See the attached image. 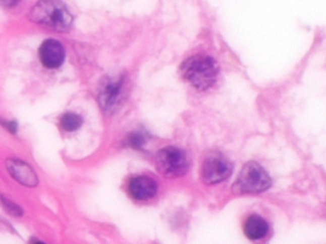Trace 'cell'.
Listing matches in <instances>:
<instances>
[{
	"label": "cell",
	"mask_w": 326,
	"mask_h": 244,
	"mask_svg": "<svg viewBox=\"0 0 326 244\" xmlns=\"http://www.w3.org/2000/svg\"><path fill=\"white\" fill-rule=\"evenodd\" d=\"M2 202H3V204H4V206L6 207V208H8V210H9L10 213H13L14 215H20L21 214V211L19 210V208H18V206L17 205H15V204H12L10 201H8V200H6V199H2Z\"/></svg>",
	"instance_id": "obj_12"
},
{
	"label": "cell",
	"mask_w": 326,
	"mask_h": 244,
	"mask_svg": "<svg viewBox=\"0 0 326 244\" xmlns=\"http://www.w3.org/2000/svg\"><path fill=\"white\" fill-rule=\"evenodd\" d=\"M155 162L157 171L166 178L180 177L187 172L189 167L186 153L173 146L161 149L156 154Z\"/></svg>",
	"instance_id": "obj_4"
},
{
	"label": "cell",
	"mask_w": 326,
	"mask_h": 244,
	"mask_svg": "<svg viewBox=\"0 0 326 244\" xmlns=\"http://www.w3.org/2000/svg\"><path fill=\"white\" fill-rule=\"evenodd\" d=\"M158 190L156 181L145 176L132 179L129 183V192L134 199L147 200L152 199Z\"/></svg>",
	"instance_id": "obj_8"
},
{
	"label": "cell",
	"mask_w": 326,
	"mask_h": 244,
	"mask_svg": "<svg viewBox=\"0 0 326 244\" xmlns=\"http://www.w3.org/2000/svg\"><path fill=\"white\" fill-rule=\"evenodd\" d=\"M20 0H0V5L4 8H13L17 6Z\"/></svg>",
	"instance_id": "obj_13"
},
{
	"label": "cell",
	"mask_w": 326,
	"mask_h": 244,
	"mask_svg": "<svg viewBox=\"0 0 326 244\" xmlns=\"http://www.w3.org/2000/svg\"><path fill=\"white\" fill-rule=\"evenodd\" d=\"M38 56L46 68L57 69L64 63L65 57L64 46L55 39L45 40L39 47Z\"/></svg>",
	"instance_id": "obj_6"
},
{
	"label": "cell",
	"mask_w": 326,
	"mask_h": 244,
	"mask_svg": "<svg viewBox=\"0 0 326 244\" xmlns=\"http://www.w3.org/2000/svg\"><path fill=\"white\" fill-rule=\"evenodd\" d=\"M6 164L10 174L18 182L28 187H34L37 185L38 180L36 173L27 163L18 159H8Z\"/></svg>",
	"instance_id": "obj_7"
},
{
	"label": "cell",
	"mask_w": 326,
	"mask_h": 244,
	"mask_svg": "<svg viewBox=\"0 0 326 244\" xmlns=\"http://www.w3.org/2000/svg\"><path fill=\"white\" fill-rule=\"evenodd\" d=\"M62 126L68 132H73L79 129L82 124V118L73 113L65 114L61 120Z\"/></svg>",
	"instance_id": "obj_11"
},
{
	"label": "cell",
	"mask_w": 326,
	"mask_h": 244,
	"mask_svg": "<svg viewBox=\"0 0 326 244\" xmlns=\"http://www.w3.org/2000/svg\"><path fill=\"white\" fill-rule=\"evenodd\" d=\"M233 171V164L224 154L209 153L201 164V179L206 184H215L227 180Z\"/></svg>",
	"instance_id": "obj_5"
},
{
	"label": "cell",
	"mask_w": 326,
	"mask_h": 244,
	"mask_svg": "<svg viewBox=\"0 0 326 244\" xmlns=\"http://www.w3.org/2000/svg\"><path fill=\"white\" fill-rule=\"evenodd\" d=\"M182 78L199 91H206L216 82L219 67L210 56L193 55L186 59L180 66Z\"/></svg>",
	"instance_id": "obj_1"
},
{
	"label": "cell",
	"mask_w": 326,
	"mask_h": 244,
	"mask_svg": "<svg viewBox=\"0 0 326 244\" xmlns=\"http://www.w3.org/2000/svg\"><path fill=\"white\" fill-rule=\"evenodd\" d=\"M29 17L37 24L59 32L68 30L73 21L71 13L61 0H39L30 11Z\"/></svg>",
	"instance_id": "obj_2"
},
{
	"label": "cell",
	"mask_w": 326,
	"mask_h": 244,
	"mask_svg": "<svg viewBox=\"0 0 326 244\" xmlns=\"http://www.w3.org/2000/svg\"><path fill=\"white\" fill-rule=\"evenodd\" d=\"M272 181L258 163H246L234 185V192L239 194H257L268 190Z\"/></svg>",
	"instance_id": "obj_3"
},
{
	"label": "cell",
	"mask_w": 326,
	"mask_h": 244,
	"mask_svg": "<svg viewBox=\"0 0 326 244\" xmlns=\"http://www.w3.org/2000/svg\"><path fill=\"white\" fill-rule=\"evenodd\" d=\"M269 225L267 221L257 215H252L247 218L244 224L245 235L250 239H260L267 235Z\"/></svg>",
	"instance_id": "obj_10"
},
{
	"label": "cell",
	"mask_w": 326,
	"mask_h": 244,
	"mask_svg": "<svg viewBox=\"0 0 326 244\" xmlns=\"http://www.w3.org/2000/svg\"><path fill=\"white\" fill-rule=\"evenodd\" d=\"M123 84V79H114L108 80L102 86L100 93V101L102 108L111 110L117 106L122 98Z\"/></svg>",
	"instance_id": "obj_9"
}]
</instances>
